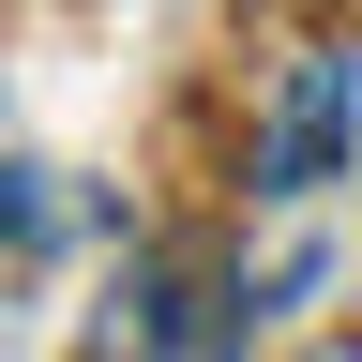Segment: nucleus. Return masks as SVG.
Returning a JSON list of instances; mask_svg holds the SVG:
<instances>
[{
    "label": "nucleus",
    "mask_w": 362,
    "mask_h": 362,
    "mask_svg": "<svg viewBox=\"0 0 362 362\" xmlns=\"http://www.w3.org/2000/svg\"><path fill=\"white\" fill-rule=\"evenodd\" d=\"M347 121H362V61H302L287 106H272V151H257V197H317L347 166Z\"/></svg>",
    "instance_id": "f257e3e1"
}]
</instances>
